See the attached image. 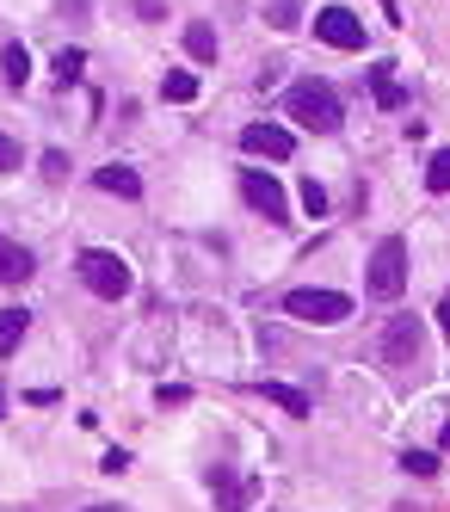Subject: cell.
Instances as JSON below:
<instances>
[{
  "instance_id": "cell-1",
  "label": "cell",
  "mask_w": 450,
  "mask_h": 512,
  "mask_svg": "<svg viewBox=\"0 0 450 512\" xmlns=\"http://www.w3.org/2000/svg\"><path fill=\"white\" fill-rule=\"evenodd\" d=\"M284 118H296V124L315 130V136H333L346 112H340V93H333L327 81H296L284 93Z\"/></svg>"
},
{
  "instance_id": "cell-2",
  "label": "cell",
  "mask_w": 450,
  "mask_h": 512,
  "mask_svg": "<svg viewBox=\"0 0 450 512\" xmlns=\"http://www.w3.org/2000/svg\"><path fill=\"white\" fill-rule=\"evenodd\" d=\"M364 290H370L377 303H395L401 290H407V241H401V235L377 241V253H370V272H364Z\"/></svg>"
},
{
  "instance_id": "cell-3",
  "label": "cell",
  "mask_w": 450,
  "mask_h": 512,
  "mask_svg": "<svg viewBox=\"0 0 450 512\" xmlns=\"http://www.w3.org/2000/svg\"><path fill=\"white\" fill-rule=\"evenodd\" d=\"M74 272H81V284L93 290V297H105V303L130 297V266H124L111 247H87L81 260H74Z\"/></svg>"
},
{
  "instance_id": "cell-4",
  "label": "cell",
  "mask_w": 450,
  "mask_h": 512,
  "mask_svg": "<svg viewBox=\"0 0 450 512\" xmlns=\"http://www.w3.org/2000/svg\"><path fill=\"white\" fill-rule=\"evenodd\" d=\"M284 309L296 321H315V327H333V321H346L352 315V297H340V290H290Z\"/></svg>"
},
{
  "instance_id": "cell-5",
  "label": "cell",
  "mask_w": 450,
  "mask_h": 512,
  "mask_svg": "<svg viewBox=\"0 0 450 512\" xmlns=\"http://www.w3.org/2000/svg\"><path fill=\"white\" fill-rule=\"evenodd\" d=\"M315 38L333 44V50H364V25L352 7H321L315 13Z\"/></svg>"
},
{
  "instance_id": "cell-6",
  "label": "cell",
  "mask_w": 450,
  "mask_h": 512,
  "mask_svg": "<svg viewBox=\"0 0 450 512\" xmlns=\"http://www.w3.org/2000/svg\"><path fill=\"white\" fill-rule=\"evenodd\" d=\"M420 346H426V334H420V315H395L389 327H383V364H414L420 358Z\"/></svg>"
},
{
  "instance_id": "cell-7",
  "label": "cell",
  "mask_w": 450,
  "mask_h": 512,
  "mask_svg": "<svg viewBox=\"0 0 450 512\" xmlns=\"http://www.w3.org/2000/svg\"><path fill=\"white\" fill-rule=\"evenodd\" d=\"M241 198H247L259 216H266V223H290V216H284V186H278L272 173L247 167V173H241Z\"/></svg>"
},
{
  "instance_id": "cell-8",
  "label": "cell",
  "mask_w": 450,
  "mask_h": 512,
  "mask_svg": "<svg viewBox=\"0 0 450 512\" xmlns=\"http://www.w3.org/2000/svg\"><path fill=\"white\" fill-rule=\"evenodd\" d=\"M241 149L247 155H266V161H290L296 155V136L284 124H247L241 130Z\"/></svg>"
},
{
  "instance_id": "cell-9",
  "label": "cell",
  "mask_w": 450,
  "mask_h": 512,
  "mask_svg": "<svg viewBox=\"0 0 450 512\" xmlns=\"http://www.w3.org/2000/svg\"><path fill=\"white\" fill-rule=\"evenodd\" d=\"M210 488H216V506H222V512H241V506L259 494L253 482H235V475H229V463H210Z\"/></svg>"
},
{
  "instance_id": "cell-10",
  "label": "cell",
  "mask_w": 450,
  "mask_h": 512,
  "mask_svg": "<svg viewBox=\"0 0 450 512\" xmlns=\"http://www.w3.org/2000/svg\"><path fill=\"white\" fill-rule=\"evenodd\" d=\"M31 272H37V260H31V253H25L19 241L0 235V284H25Z\"/></svg>"
},
{
  "instance_id": "cell-11",
  "label": "cell",
  "mask_w": 450,
  "mask_h": 512,
  "mask_svg": "<svg viewBox=\"0 0 450 512\" xmlns=\"http://www.w3.org/2000/svg\"><path fill=\"white\" fill-rule=\"evenodd\" d=\"M370 93H377L383 112H401V105H407V93L395 87V62H377V68H370Z\"/></svg>"
},
{
  "instance_id": "cell-12",
  "label": "cell",
  "mask_w": 450,
  "mask_h": 512,
  "mask_svg": "<svg viewBox=\"0 0 450 512\" xmlns=\"http://www.w3.org/2000/svg\"><path fill=\"white\" fill-rule=\"evenodd\" d=\"M99 192H111V198H142V179L130 167H99Z\"/></svg>"
},
{
  "instance_id": "cell-13",
  "label": "cell",
  "mask_w": 450,
  "mask_h": 512,
  "mask_svg": "<svg viewBox=\"0 0 450 512\" xmlns=\"http://www.w3.org/2000/svg\"><path fill=\"white\" fill-rule=\"evenodd\" d=\"M31 327V309H0V358H13V346L25 340Z\"/></svg>"
},
{
  "instance_id": "cell-14",
  "label": "cell",
  "mask_w": 450,
  "mask_h": 512,
  "mask_svg": "<svg viewBox=\"0 0 450 512\" xmlns=\"http://www.w3.org/2000/svg\"><path fill=\"white\" fill-rule=\"evenodd\" d=\"M259 395L278 401L284 414H303V420H309V395H303V389H290V383H272V377H266V383H259Z\"/></svg>"
},
{
  "instance_id": "cell-15",
  "label": "cell",
  "mask_w": 450,
  "mask_h": 512,
  "mask_svg": "<svg viewBox=\"0 0 450 512\" xmlns=\"http://www.w3.org/2000/svg\"><path fill=\"white\" fill-rule=\"evenodd\" d=\"M161 99H173V105H185V99H198V75H192V68H173V75L161 81Z\"/></svg>"
},
{
  "instance_id": "cell-16",
  "label": "cell",
  "mask_w": 450,
  "mask_h": 512,
  "mask_svg": "<svg viewBox=\"0 0 450 512\" xmlns=\"http://www.w3.org/2000/svg\"><path fill=\"white\" fill-rule=\"evenodd\" d=\"M185 50H192V62H216V31L210 25H185Z\"/></svg>"
},
{
  "instance_id": "cell-17",
  "label": "cell",
  "mask_w": 450,
  "mask_h": 512,
  "mask_svg": "<svg viewBox=\"0 0 450 512\" xmlns=\"http://www.w3.org/2000/svg\"><path fill=\"white\" fill-rule=\"evenodd\" d=\"M0 75H7V87H25V75H31V56H25L19 44H7V50H0Z\"/></svg>"
},
{
  "instance_id": "cell-18",
  "label": "cell",
  "mask_w": 450,
  "mask_h": 512,
  "mask_svg": "<svg viewBox=\"0 0 450 512\" xmlns=\"http://www.w3.org/2000/svg\"><path fill=\"white\" fill-rule=\"evenodd\" d=\"M426 192H450V149H438L426 161Z\"/></svg>"
},
{
  "instance_id": "cell-19",
  "label": "cell",
  "mask_w": 450,
  "mask_h": 512,
  "mask_svg": "<svg viewBox=\"0 0 450 512\" xmlns=\"http://www.w3.org/2000/svg\"><path fill=\"white\" fill-rule=\"evenodd\" d=\"M50 68H56V81H81L87 56H81V50H56V62H50Z\"/></svg>"
},
{
  "instance_id": "cell-20",
  "label": "cell",
  "mask_w": 450,
  "mask_h": 512,
  "mask_svg": "<svg viewBox=\"0 0 450 512\" xmlns=\"http://www.w3.org/2000/svg\"><path fill=\"white\" fill-rule=\"evenodd\" d=\"M266 19H272L278 31H290L296 19H303V7H296V0H272V7H266Z\"/></svg>"
},
{
  "instance_id": "cell-21",
  "label": "cell",
  "mask_w": 450,
  "mask_h": 512,
  "mask_svg": "<svg viewBox=\"0 0 450 512\" xmlns=\"http://www.w3.org/2000/svg\"><path fill=\"white\" fill-rule=\"evenodd\" d=\"M296 198H303V210H309V216H327V192L315 186V179H303V192H296Z\"/></svg>"
},
{
  "instance_id": "cell-22",
  "label": "cell",
  "mask_w": 450,
  "mask_h": 512,
  "mask_svg": "<svg viewBox=\"0 0 450 512\" xmlns=\"http://www.w3.org/2000/svg\"><path fill=\"white\" fill-rule=\"evenodd\" d=\"M401 469H414V475H432V469H438V457H432V451H401Z\"/></svg>"
},
{
  "instance_id": "cell-23",
  "label": "cell",
  "mask_w": 450,
  "mask_h": 512,
  "mask_svg": "<svg viewBox=\"0 0 450 512\" xmlns=\"http://www.w3.org/2000/svg\"><path fill=\"white\" fill-rule=\"evenodd\" d=\"M62 173H68V155H62V149H50V155H44V179H62Z\"/></svg>"
},
{
  "instance_id": "cell-24",
  "label": "cell",
  "mask_w": 450,
  "mask_h": 512,
  "mask_svg": "<svg viewBox=\"0 0 450 512\" xmlns=\"http://www.w3.org/2000/svg\"><path fill=\"white\" fill-rule=\"evenodd\" d=\"M7 167H19V142H13V136H0V173H7Z\"/></svg>"
},
{
  "instance_id": "cell-25",
  "label": "cell",
  "mask_w": 450,
  "mask_h": 512,
  "mask_svg": "<svg viewBox=\"0 0 450 512\" xmlns=\"http://www.w3.org/2000/svg\"><path fill=\"white\" fill-rule=\"evenodd\" d=\"M438 327L450 334V290H444V303H438Z\"/></svg>"
},
{
  "instance_id": "cell-26",
  "label": "cell",
  "mask_w": 450,
  "mask_h": 512,
  "mask_svg": "<svg viewBox=\"0 0 450 512\" xmlns=\"http://www.w3.org/2000/svg\"><path fill=\"white\" fill-rule=\"evenodd\" d=\"M438 438H444V451H450V420H444V432H438Z\"/></svg>"
},
{
  "instance_id": "cell-27",
  "label": "cell",
  "mask_w": 450,
  "mask_h": 512,
  "mask_svg": "<svg viewBox=\"0 0 450 512\" xmlns=\"http://www.w3.org/2000/svg\"><path fill=\"white\" fill-rule=\"evenodd\" d=\"M87 512H124V506H87Z\"/></svg>"
},
{
  "instance_id": "cell-28",
  "label": "cell",
  "mask_w": 450,
  "mask_h": 512,
  "mask_svg": "<svg viewBox=\"0 0 450 512\" xmlns=\"http://www.w3.org/2000/svg\"><path fill=\"white\" fill-rule=\"evenodd\" d=\"M0 414H7V395H0Z\"/></svg>"
}]
</instances>
